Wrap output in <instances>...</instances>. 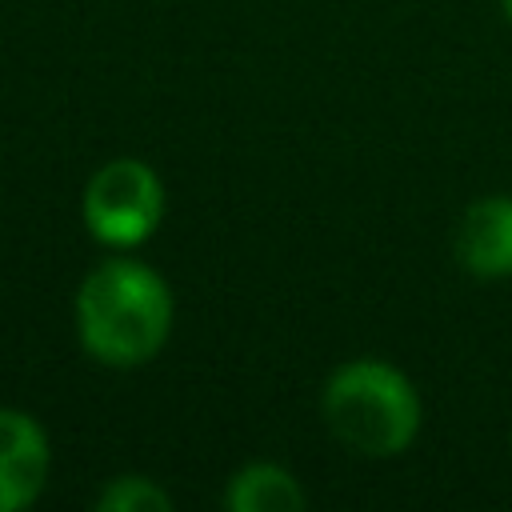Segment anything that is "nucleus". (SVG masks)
<instances>
[{"instance_id": "f257e3e1", "label": "nucleus", "mask_w": 512, "mask_h": 512, "mask_svg": "<svg viewBox=\"0 0 512 512\" xmlns=\"http://www.w3.org/2000/svg\"><path fill=\"white\" fill-rule=\"evenodd\" d=\"M76 328L100 364L136 368L152 360L172 332V292L140 260H104L76 292Z\"/></svg>"}, {"instance_id": "f03ea898", "label": "nucleus", "mask_w": 512, "mask_h": 512, "mask_svg": "<svg viewBox=\"0 0 512 512\" xmlns=\"http://www.w3.org/2000/svg\"><path fill=\"white\" fill-rule=\"evenodd\" d=\"M324 420L360 456H396L420 432L412 380L384 360H352L324 388Z\"/></svg>"}, {"instance_id": "7ed1b4c3", "label": "nucleus", "mask_w": 512, "mask_h": 512, "mask_svg": "<svg viewBox=\"0 0 512 512\" xmlns=\"http://www.w3.org/2000/svg\"><path fill=\"white\" fill-rule=\"evenodd\" d=\"M164 216V188L144 160L120 156L96 168L84 188V224L100 244H144Z\"/></svg>"}, {"instance_id": "20e7f679", "label": "nucleus", "mask_w": 512, "mask_h": 512, "mask_svg": "<svg viewBox=\"0 0 512 512\" xmlns=\"http://www.w3.org/2000/svg\"><path fill=\"white\" fill-rule=\"evenodd\" d=\"M48 464L44 428L20 408H0V512L28 508L48 484Z\"/></svg>"}, {"instance_id": "39448f33", "label": "nucleus", "mask_w": 512, "mask_h": 512, "mask_svg": "<svg viewBox=\"0 0 512 512\" xmlns=\"http://www.w3.org/2000/svg\"><path fill=\"white\" fill-rule=\"evenodd\" d=\"M456 256L476 276H512V196H484L460 216Z\"/></svg>"}, {"instance_id": "423d86ee", "label": "nucleus", "mask_w": 512, "mask_h": 512, "mask_svg": "<svg viewBox=\"0 0 512 512\" xmlns=\"http://www.w3.org/2000/svg\"><path fill=\"white\" fill-rule=\"evenodd\" d=\"M224 504L232 512H300L308 504L300 480L280 464H248L228 480Z\"/></svg>"}, {"instance_id": "0eeeda50", "label": "nucleus", "mask_w": 512, "mask_h": 512, "mask_svg": "<svg viewBox=\"0 0 512 512\" xmlns=\"http://www.w3.org/2000/svg\"><path fill=\"white\" fill-rule=\"evenodd\" d=\"M100 512H168L172 496L148 476H116L96 496Z\"/></svg>"}, {"instance_id": "6e6552de", "label": "nucleus", "mask_w": 512, "mask_h": 512, "mask_svg": "<svg viewBox=\"0 0 512 512\" xmlns=\"http://www.w3.org/2000/svg\"><path fill=\"white\" fill-rule=\"evenodd\" d=\"M504 12H508V20H512V0H504Z\"/></svg>"}]
</instances>
